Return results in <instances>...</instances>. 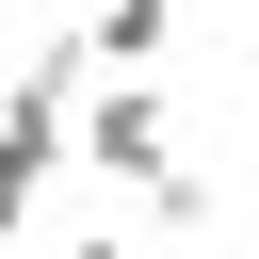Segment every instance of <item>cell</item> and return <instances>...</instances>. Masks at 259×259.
Listing matches in <instances>:
<instances>
[{"label":"cell","mask_w":259,"mask_h":259,"mask_svg":"<svg viewBox=\"0 0 259 259\" xmlns=\"http://www.w3.org/2000/svg\"><path fill=\"white\" fill-rule=\"evenodd\" d=\"M162 49H178V0H81V65L97 81H146Z\"/></svg>","instance_id":"2"},{"label":"cell","mask_w":259,"mask_h":259,"mask_svg":"<svg viewBox=\"0 0 259 259\" xmlns=\"http://www.w3.org/2000/svg\"><path fill=\"white\" fill-rule=\"evenodd\" d=\"M0 97H16V65H0Z\"/></svg>","instance_id":"6"},{"label":"cell","mask_w":259,"mask_h":259,"mask_svg":"<svg viewBox=\"0 0 259 259\" xmlns=\"http://www.w3.org/2000/svg\"><path fill=\"white\" fill-rule=\"evenodd\" d=\"M65 162H97L113 194H146V178L178 162V97H162V81H97V97L65 113Z\"/></svg>","instance_id":"1"},{"label":"cell","mask_w":259,"mask_h":259,"mask_svg":"<svg viewBox=\"0 0 259 259\" xmlns=\"http://www.w3.org/2000/svg\"><path fill=\"white\" fill-rule=\"evenodd\" d=\"M65 259H146V243H130V227H97V243H65Z\"/></svg>","instance_id":"5"},{"label":"cell","mask_w":259,"mask_h":259,"mask_svg":"<svg viewBox=\"0 0 259 259\" xmlns=\"http://www.w3.org/2000/svg\"><path fill=\"white\" fill-rule=\"evenodd\" d=\"M146 227H162V243H194V227H210V178H194V162H162V178H146Z\"/></svg>","instance_id":"4"},{"label":"cell","mask_w":259,"mask_h":259,"mask_svg":"<svg viewBox=\"0 0 259 259\" xmlns=\"http://www.w3.org/2000/svg\"><path fill=\"white\" fill-rule=\"evenodd\" d=\"M65 162V113H32V97H0V243L32 227V178Z\"/></svg>","instance_id":"3"}]
</instances>
